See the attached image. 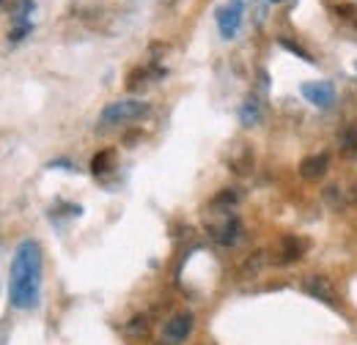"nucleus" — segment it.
Listing matches in <instances>:
<instances>
[{
    "mask_svg": "<svg viewBox=\"0 0 357 345\" xmlns=\"http://www.w3.org/2000/svg\"><path fill=\"white\" fill-rule=\"evenodd\" d=\"M269 3H280V0H269Z\"/></svg>",
    "mask_w": 357,
    "mask_h": 345,
    "instance_id": "obj_19",
    "label": "nucleus"
},
{
    "mask_svg": "<svg viewBox=\"0 0 357 345\" xmlns=\"http://www.w3.org/2000/svg\"><path fill=\"white\" fill-rule=\"evenodd\" d=\"M212 236H215V241H218V244H223V247H234V244L242 239V222H239L234 214H228L220 225H215V227H212Z\"/></svg>",
    "mask_w": 357,
    "mask_h": 345,
    "instance_id": "obj_6",
    "label": "nucleus"
},
{
    "mask_svg": "<svg viewBox=\"0 0 357 345\" xmlns=\"http://www.w3.org/2000/svg\"><path fill=\"white\" fill-rule=\"evenodd\" d=\"M31 28H33L31 22H28V25H17V28H14L11 33H8V39H11V42H14V44H17V42H22V39H25V36L31 33Z\"/></svg>",
    "mask_w": 357,
    "mask_h": 345,
    "instance_id": "obj_17",
    "label": "nucleus"
},
{
    "mask_svg": "<svg viewBox=\"0 0 357 345\" xmlns=\"http://www.w3.org/2000/svg\"><path fill=\"white\" fill-rule=\"evenodd\" d=\"M338 143H341V151H344V154H352L357 148V127H347V129L341 131Z\"/></svg>",
    "mask_w": 357,
    "mask_h": 345,
    "instance_id": "obj_14",
    "label": "nucleus"
},
{
    "mask_svg": "<svg viewBox=\"0 0 357 345\" xmlns=\"http://www.w3.org/2000/svg\"><path fill=\"white\" fill-rule=\"evenodd\" d=\"M303 288H305V294L313 296L316 302H324V304H330V307H338V294H335V288H333V282H330L327 277H308Z\"/></svg>",
    "mask_w": 357,
    "mask_h": 345,
    "instance_id": "obj_5",
    "label": "nucleus"
},
{
    "mask_svg": "<svg viewBox=\"0 0 357 345\" xmlns=\"http://www.w3.org/2000/svg\"><path fill=\"white\" fill-rule=\"evenodd\" d=\"M33 8H36L33 0H20V3L14 6V11H11V14H14V22H17V25H28V17H31Z\"/></svg>",
    "mask_w": 357,
    "mask_h": 345,
    "instance_id": "obj_11",
    "label": "nucleus"
},
{
    "mask_svg": "<svg viewBox=\"0 0 357 345\" xmlns=\"http://www.w3.org/2000/svg\"><path fill=\"white\" fill-rule=\"evenodd\" d=\"M242 11H245V3L242 0H228L225 6L218 8V28H220V36L223 39H234L239 33Z\"/></svg>",
    "mask_w": 357,
    "mask_h": 345,
    "instance_id": "obj_3",
    "label": "nucleus"
},
{
    "mask_svg": "<svg viewBox=\"0 0 357 345\" xmlns=\"http://www.w3.org/2000/svg\"><path fill=\"white\" fill-rule=\"evenodd\" d=\"M192 315L190 312H176L168 323H165V329H162V337H165V343L171 345H178L184 343L190 335H192Z\"/></svg>",
    "mask_w": 357,
    "mask_h": 345,
    "instance_id": "obj_4",
    "label": "nucleus"
},
{
    "mask_svg": "<svg viewBox=\"0 0 357 345\" xmlns=\"http://www.w3.org/2000/svg\"><path fill=\"white\" fill-rule=\"evenodd\" d=\"M110 165H113V151H102V154H96V157H93V162H91V172H93V175H102V172L110 170Z\"/></svg>",
    "mask_w": 357,
    "mask_h": 345,
    "instance_id": "obj_12",
    "label": "nucleus"
},
{
    "mask_svg": "<svg viewBox=\"0 0 357 345\" xmlns=\"http://www.w3.org/2000/svg\"><path fill=\"white\" fill-rule=\"evenodd\" d=\"M127 335H130V337H143V335H149V318H146V315H135L132 321L127 323Z\"/></svg>",
    "mask_w": 357,
    "mask_h": 345,
    "instance_id": "obj_13",
    "label": "nucleus"
},
{
    "mask_svg": "<svg viewBox=\"0 0 357 345\" xmlns=\"http://www.w3.org/2000/svg\"><path fill=\"white\" fill-rule=\"evenodd\" d=\"M338 186H327L324 189V198H327V203H333V206H341V198H338Z\"/></svg>",
    "mask_w": 357,
    "mask_h": 345,
    "instance_id": "obj_18",
    "label": "nucleus"
},
{
    "mask_svg": "<svg viewBox=\"0 0 357 345\" xmlns=\"http://www.w3.org/2000/svg\"><path fill=\"white\" fill-rule=\"evenodd\" d=\"M303 96L316 107H330L335 102V88L333 83H308L303 86Z\"/></svg>",
    "mask_w": 357,
    "mask_h": 345,
    "instance_id": "obj_7",
    "label": "nucleus"
},
{
    "mask_svg": "<svg viewBox=\"0 0 357 345\" xmlns=\"http://www.w3.org/2000/svg\"><path fill=\"white\" fill-rule=\"evenodd\" d=\"M239 200V195L234 192V189H223L218 198H215V206H234Z\"/></svg>",
    "mask_w": 357,
    "mask_h": 345,
    "instance_id": "obj_15",
    "label": "nucleus"
},
{
    "mask_svg": "<svg viewBox=\"0 0 357 345\" xmlns=\"http://www.w3.org/2000/svg\"><path fill=\"white\" fill-rule=\"evenodd\" d=\"M149 113V104L140 102V99H119V102H110L102 115H99V124L105 127H116V124H127V121H137Z\"/></svg>",
    "mask_w": 357,
    "mask_h": 345,
    "instance_id": "obj_2",
    "label": "nucleus"
},
{
    "mask_svg": "<svg viewBox=\"0 0 357 345\" xmlns=\"http://www.w3.org/2000/svg\"><path fill=\"white\" fill-rule=\"evenodd\" d=\"M239 118H242V124H245V127H253V124L261 118V104H259V99H253V96H250V99L242 104Z\"/></svg>",
    "mask_w": 357,
    "mask_h": 345,
    "instance_id": "obj_10",
    "label": "nucleus"
},
{
    "mask_svg": "<svg viewBox=\"0 0 357 345\" xmlns=\"http://www.w3.org/2000/svg\"><path fill=\"white\" fill-rule=\"evenodd\" d=\"M300 255H303V241L294 239V236H286L280 241V263H291V260H297Z\"/></svg>",
    "mask_w": 357,
    "mask_h": 345,
    "instance_id": "obj_9",
    "label": "nucleus"
},
{
    "mask_svg": "<svg viewBox=\"0 0 357 345\" xmlns=\"http://www.w3.org/2000/svg\"><path fill=\"white\" fill-rule=\"evenodd\" d=\"M330 170V157L327 154H316V157H305L303 162H300V175L305 178V181H319V178H324Z\"/></svg>",
    "mask_w": 357,
    "mask_h": 345,
    "instance_id": "obj_8",
    "label": "nucleus"
},
{
    "mask_svg": "<svg viewBox=\"0 0 357 345\" xmlns=\"http://www.w3.org/2000/svg\"><path fill=\"white\" fill-rule=\"evenodd\" d=\"M42 296V247L33 239L17 244L8 271V299L17 310H33Z\"/></svg>",
    "mask_w": 357,
    "mask_h": 345,
    "instance_id": "obj_1",
    "label": "nucleus"
},
{
    "mask_svg": "<svg viewBox=\"0 0 357 345\" xmlns=\"http://www.w3.org/2000/svg\"><path fill=\"white\" fill-rule=\"evenodd\" d=\"M280 44H283V47H286V49H289V52H294V55H300V58H303V61H308V63H313L311 52H305V49H303V47H300V44H291V42H289V39H280Z\"/></svg>",
    "mask_w": 357,
    "mask_h": 345,
    "instance_id": "obj_16",
    "label": "nucleus"
}]
</instances>
